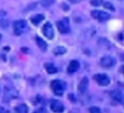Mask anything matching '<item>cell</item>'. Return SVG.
Returning a JSON list of instances; mask_svg holds the SVG:
<instances>
[{
	"label": "cell",
	"mask_w": 124,
	"mask_h": 113,
	"mask_svg": "<svg viewBox=\"0 0 124 113\" xmlns=\"http://www.w3.org/2000/svg\"><path fill=\"white\" fill-rule=\"evenodd\" d=\"M66 87H67V84L65 81L63 80H60V79H55L51 83V88L52 90L54 91V93L58 96H61L63 95L64 91L66 90Z\"/></svg>",
	"instance_id": "6da1fadb"
},
{
	"label": "cell",
	"mask_w": 124,
	"mask_h": 113,
	"mask_svg": "<svg viewBox=\"0 0 124 113\" xmlns=\"http://www.w3.org/2000/svg\"><path fill=\"white\" fill-rule=\"evenodd\" d=\"M13 29H14V33L17 36H20L27 30V22L23 19L22 20H17V21L14 22Z\"/></svg>",
	"instance_id": "7a4b0ae2"
},
{
	"label": "cell",
	"mask_w": 124,
	"mask_h": 113,
	"mask_svg": "<svg viewBox=\"0 0 124 113\" xmlns=\"http://www.w3.org/2000/svg\"><path fill=\"white\" fill-rule=\"evenodd\" d=\"M57 28L59 32L62 34H67L70 32V20L68 18H64L63 20L57 22Z\"/></svg>",
	"instance_id": "3957f363"
},
{
	"label": "cell",
	"mask_w": 124,
	"mask_h": 113,
	"mask_svg": "<svg viewBox=\"0 0 124 113\" xmlns=\"http://www.w3.org/2000/svg\"><path fill=\"white\" fill-rule=\"evenodd\" d=\"M91 17L98 20L99 22H105L110 18V15L106 12L99 11V10H93V11H91Z\"/></svg>",
	"instance_id": "277c9868"
},
{
	"label": "cell",
	"mask_w": 124,
	"mask_h": 113,
	"mask_svg": "<svg viewBox=\"0 0 124 113\" xmlns=\"http://www.w3.org/2000/svg\"><path fill=\"white\" fill-rule=\"evenodd\" d=\"M94 80L101 86H107L110 83V78L105 74H97L93 76Z\"/></svg>",
	"instance_id": "5b68a950"
},
{
	"label": "cell",
	"mask_w": 124,
	"mask_h": 113,
	"mask_svg": "<svg viewBox=\"0 0 124 113\" xmlns=\"http://www.w3.org/2000/svg\"><path fill=\"white\" fill-rule=\"evenodd\" d=\"M116 60L114 58H112L110 56H104L100 59V61H99V65L102 67V68H111L115 65Z\"/></svg>",
	"instance_id": "8992f818"
},
{
	"label": "cell",
	"mask_w": 124,
	"mask_h": 113,
	"mask_svg": "<svg viewBox=\"0 0 124 113\" xmlns=\"http://www.w3.org/2000/svg\"><path fill=\"white\" fill-rule=\"evenodd\" d=\"M42 33L44 34V36H46V38H48L49 40L54 39L55 36V32H54V28L52 26V24L50 22H47L43 28H42Z\"/></svg>",
	"instance_id": "52a82bcc"
},
{
	"label": "cell",
	"mask_w": 124,
	"mask_h": 113,
	"mask_svg": "<svg viewBox=\"0 0 124 113\" xmlns=\"http://www.w3.org/2000/svg\"><path fill=\"white\" fill-rule=\"evenodd\" d=\"M18 93L15 89L12 88H9V87H5L4 90V96H3V101L4 102H8L11 99H14L15 97H17Z\"/></svg>",
	"instance_id": "ba28073f"
},
{
	"label": "cell",
	"mask_w": 124,
	"mask_h": 113,
	"mask_svg": "<svg viewBox=\"0 0 124 113\" xmlns=\"http://www.w3.org/2000/svg\"><path fill=\"white\" fill-rule=\"evenodd\" d=\"M88 83H89V81H88V78L87 77H82L81 80L79 81V83L78 85V90L80 94H85L87 88H88Z\"/></svg>",
	"instance_id": "9c48e42d"
},
{
	"label": "cell",
	"mask_w": 124,
	"mask_h": 113,
	"mask_svg": "<svg viewBox=\"0 0 124 113\" xmlns=\"http://www.w3.org/2000/svg\"><path fill=\"white\" fill-rule=\"evenodd\" d=\"M50 106H51V109L53 110L54 112H56V113H62V112H64V110H65L64 104L59 100H53L51 102Z\"/></svg>",
	"instance_id": "30bf717a"
},
{
	"label": "cell",
	"mask_w": 124,
	"mask_h": 113,
	"mask_svg": "<svg viewBox=\"0 0 124 113\" xmlns=\"http://www.w3.org/2000/svg\"><path fill=\"white\" fill-rule=\"evenodd\" d=\"M78 68H79V63L78 61L75 60H71L70 63V65H69V68H68V73L69 74H74L78 69Z\"/></svg>",
	"instance_id": "8fae6325"
},
{
	"label": "cell",
	"mask_w": 124,
	"mask_h": 113,
	"mask_svg": "<svg viewBox=\"0 0 124 113\" xmlns=\"http://www.w3.org/2000/svg\"><path fill=\"white\" fill-rule=\"evenodd\" d=\"M44 19H45L44 15H42V14H36V15L31 17V22H32V24H34L35 26H38Z\"/></svg>",
	"instance_id": "7c38bea8"
},
{
	"label": "cell",
	"mask_w": 124,
	"mask_h": 113,
	"mask_svg": "<svg viewBox=\"0 0 124 113\" xmlns=\"http://www.w3.org/2000/svg\"><path fill=\"white\" fill-rule=\"evenodd\" d=\"M36 42H37V45L38 47L42 50V51H46L48 46H47V43L45 42V41L42 39V38H40V37H37L36 38Z\"/></svg>",
	"instance_id": "4fadbf2b"
},
{
	"label": "cell",
	"mask_w": 124,
	"mask_h": 113,
	"mask_svg": "<svg viewBox=\"0 0 124 113\" xmlns=\"http://www.w3.org/2000/svg\"><path fill=\"white\" fill-rule=\"evenodd\" d=\"M45 68H46V70L48 71L49 74H56L57 71H58L57 68L53 64H50V63L45 64Z\"/></svg>",
	"instance_id": "5bb4252c"
},
{
	"label": "cell",
	"mask_w": 124,
	"mask_h": 113,
	"mask_svg": "<svg viewBox=\"0 0 124 113\" xmlns=\"http://www.w3.org/2000/svg\"><path fill=\"white\" fill-rule=\"evenodd\" d=\"M111 97L112 99L116 101V102H121V98H122V95L120 93V91H117V90H113L111 92Z\"/></svg>",
	"instance_id": "9a60e30c"
},
{
	"label": "cell",
	"mask_w": 124,
	"mask_h": 113,
	"mask_svg": "<svg viewBox=\"0 0 124 113\" xmlns=\"http://www.w3.org/2000/svg\"><path fill=\"white\" fill-rule=\"evenodd\" d=\"M15 113H28V106L26 104H20L15 108Z\"/></svg>",
	"instance_id": "2e32d148"
},
{
	"label": "cell",
	"mask_w": 124,
	"mask_h": 113,
	"mask_svg": "<svg viewBox=\"0 0 124 113\" xmlns=\"http://www.w3.org/2000/svg\"><path fill=\"white\" fill-rule=\"evenodd\" d=\"M66 52H67V50L64 47H57L54 49V54H56V55H63Z\"/></svg>",
	"instance_id": "e0dca14e"
},
{
	"label": "cell",
	"mask_w": 124,
	"mask_h": 113,
	"mask_svg": "<svg viewBox=\"0 0 124 113\" xmlns=\"http://www.w3.org/2000/svg\"><path fill=\"white\" fill-rule=\"evenodd\" d=\"M54 1L55 0H41V3L44 7H49L54 3Z\"/></svg>",
	"instance_id": "ac0fdd59"
},
{
	"label": "cell",
	"mask_w": 124,
	"mask_h": 113,
	"mask_svg": "<svg viewBox=\"0 0 124 113\" xmlns=\"http://www.w3.org/2000/svg\"><path fill=\"white\" fill-rule=\"evenodd\" d=\"M9 25V21L8 20H5V19H2V20H0V26H1L2 29H6Z\"/></svg>",
	"instance_id": "d6986e66"
},
{
	"label": "cell",
	"mask_w": 124,
	"mask_h": 113,
	"mask_svg": "<svg viewBox=\"0 0 124 113\" xmlns=\"http://www.w3.org/2000/svg\"><path fill=\"white\" fill-rule=\"evenodd\" d=\"M89 113H101V110L97 106H92L89 108Z\"/></svg>",
	"instance_id": "ffe728a7"
},
{
	"label": "cell",
	"mask_w": 124,
	"mask_h": 113,
	"mask_svg": "<svg viewBox=\"0 0 124 113\" xmlns=\"http://www.w3.org/2000/svg\"><path fill=\"white\" fill-rule=\"evenodd\" d=\"M103 6H104L106 9H109V10H111V11H114V7L112 6V4L110 2H104Z\"/></svg>",
	"instance_id": "44dd1931"
},
{
	"label": "cell",
	"mask_w": 124,
	"mask_h": 113,
	"mask_svg": "<svg viewBox=\"0 0 124 113\" xmlns=\"http://www.w3.org/2000/svg\"><path fill=\"white\" fill-rule=\"evenodd\" d=\"M91 5H94V6H99L102 3V0H91L90 1Z\"/></svg>",
	"instance_id": "7402d4cb"
},
{
	"label": "cell",
	"mask_w": 124,
	"mask_h": 113,
	"mask_svg": "<svg viewBox=\"0 0 124 113\" xmlns=\"http://www.w3.org/2000/svg\"><path fill=\"white\" fill-rule=\"evenodd\" d=\"M69 98L70 99V101H71V102H77V98L75 97V95H74V94H71V93H70V94H69Z\"/></svg>",
	"instance_id": "603a6c76"
},
{
	"label": "cell",
	"mask_w": 124,
	"mask_h": 113,
	"mask_svg": "<svg viewBox=\"0 0 124 113\" xmlns=\"http://www.w3.org/2000/svg\"><path fill=\"white\" fill-rule=\"evenodd\" d=\"M33 113H47V112H46V110H45L44 108H40V109L35 110Z\"/></svg>",
	"instance_id": "cb8c5ba5"
},
{
	"label": "cell",
	"mask_w": 124,
	"mask_h": 113,
	"mask_svg": "<svg viewBox=\"0 0 124 113\" xmlns=\"http://www.w3.org/2000/svg\"><path fill=\"white\" fill-rule=\"evenodd\" d=\"M0 113H11V112L8 111V110H5L3 107L0 106Z\"/></svg>",
	"instance_id": "d4e9b609"
},
{
	"label": "cell",
	"mask_w": 124,
	"mask_h": 113,
	"mask_svg": "<svg viewBox=\"0 0 124 113\" xmlns=\"http://www.w3.org/2000/svg\"><path fill=\"white\" fill-rule=\"evenodd\" d=\"M120 73H122L124 75V66H121L120 67Z\"/></svg>",
	"instance_id": "484cf974"
},
{
	"label": "cell",
	"mask_w": 124,
	"mask_h": 113,
	"mask_svg": "<svg viewBox=\"0 0 124 113\" xmlns=\"http://www.w3.org/2000/svg\"><path fill=\"white\" fill-rule=\"evenodd\" d=\"M78 1V0H70V2H71V3H76Z\"/></svg>",
	"instance_id": "4316f807"
},
{
	"label": "cell",
	"mask_w": 124,
	"mask_h": 113,
	"mask_svg": "<svg viewBox=\"0 0 124 113\" xmlns=\"http://www.w3.org/2000/svg\"><path fill=\"white\" fill-rule=\"evenodd\" d=\"M121 102H122V104H123V106H124V96H122V98H121Z\"/></svg>",
	"instance_id": "83f0119b"
},
{
	"label": "cell",
	"mask_w": 124,
	"mask_h": 113,
	"mask_svg": "<svg viewBox=\"0 0 124 113\" xmlns=\"http://www.w3.org/2000/svg\"><path fill=\"white\" fill-rule=\"evenodd\" d=\"M121 59H122V60H124V55H121Z\"/></svg>",
	"instance_id": "f1b7e54d"
},
{
	"label": "cell",
	"mask_w": 124,
	"mask_h": 113,
	"mask_svg": "<svg viewBox=\"0 0 124 113\" xmlns=\"http://www.w3.org/2000/svg\"><path fill=\"white\" fill-rule=\"evenodd\" d=\"M1 38H2V35H1V34H0V41H1Z\"/></svg>",
	"instance_id": "f546056e"
}]
</instances>
